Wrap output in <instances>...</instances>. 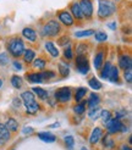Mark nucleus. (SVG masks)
Segmentation results:
<instances>
[{
	"mask_svg": "<svg viewBox=\"0 0 132 150\" xmlns=\"http://www.w3.org/2000/svg\"><path fill=\"white\" fill-rule=\"evenodd\" d=\"M98 17L100 20H104L110 17L116 11V5L114 1L110 0H98Z\"/></svg>",
	"mask_w": 132,
	"mask_h": 150,
	"instance_id": "obj_1",
	"label": "nucleus"
},
{
	"mask_svg": "<svg viewBox=\"0 0 132 150\" xmlns=\"http://www.w3.org/2000/svg\"><path fill=\"white\" fill-rule=\"evenodd\" d=\"M7 49H9L10 55L13 57H20L25 51V43L21 38L18 37H15V38H11L9 42H7Z\"/></svg>",
	"mask_w": 132,
	"mask_h": 150,
	"instance_id": "obj_2",
	"label": "nucleus"
},
{
	"mask_svg": "<svg viewBox=\"0 0 132 150\" xmlns=\"http://www.w3.org/2000/svg\"><path fill=\"white\" fill-rule=\"evenodd\" d=\"M60 32H61V26L55 20H49L42 28V35L56 37Z\"/></svg>",
	"mask_w": 132,
	"mask_h": 150,
	"instance_id": "obj_3",
	"label": "nucleus"
},
{
	"mask_svg": "<svg viewBox=\"0 0 132 150\" xmlns=\"http://www.w3.org/2000/svg\"><path fill=\"white\" fill-rule=\"evenodd\" d=\"M81 12H82L83 18L91 20L93 16V3L92 0H79L78 1Z\"/></svg>",
	"mask_w": 132,
	"mask_h": 150,
	"instance_id": "obj_4",
	"label": "nucleus"
},
{
	"mask_svg": "<svg viewBox=\"0 0 132 150\" xmlns=\"http://www.w3.org/2000/svg\"><path fill=\"white\" fill-rule=\"evenodd\" d=\"M71 96H72V92H71V88H69V87H61V88H59L57 91L55 92V99H56V101L61 103V104L70 101Z\"/></svg>",
	"mask_w": 132,
	"mask_h": 150,
	"instance_id": "obj_5",
	"label": "nucleus"
},
{
	"mask_svg": "<svg viewBox=\"0 0 132 150\" xmlns=\"http://www.w3.org/2000/svg\"><path fill=\"white\" fill-rule=\"evenodd\" d=\"M76 69L79 73L87 74L89 72V62H88V57L84 55H77L76 57Z\"/></svg>",
	"mask_w": 132,
	"mask_h": 150,
	"instance_id": "obj_6",
	"label": "nucleus"
},
{
	"mask_svg": "<svg viewBox=\"0 0 132 150\" xmlns=\"http://www.w3.org/2000/svg\"><path fill=\"white\" fill-rule=\"evenodd\" d=\"M57 17L59 20H60V22L64 25V26H67V27H71L73 26V23H75V20H73L72 15L67 11V10H61L57 12Z\"/></svg>",
	"mask_w": 132,
	"mask_h": 150,
	"instance_id": "obj_7",
	"label": "nucleus"
},
{
	"mask_svg": "<svg viewBox=\"0 0 132 150\" xmlns=\"http://www.w3.org/2000/svg\"><path fill=\"white\" fill-rule=\"evenodd\" d=\"M122 125L123 123L120 121L119 118H111L108 123H105L106 128H108V134H115L117 132H120Z\"/></svg>",
	"mask_w": 132,
	"mask_h": 150,
	"instance_id": "obj_8",
	"label": "nucleus"
},
{
	"mask_svg": "<svg viewBox=\"0 0 132 150\" xmlns=\"http://www.w3.org/2000/svg\"><path fill=\"white\" fill-rule=\"evenodd\" d=\"M21 99H22V103L25 104V106H29V105L35 103V95L31 91H26L21 94Z\"/></svg>",
	"mask_w": 132,
	"mask_h": 150,
	"instance_id": "obj_9",
	"label": "nucleus"
},
{
	"mask_svg": "<svg viewBox=\"0 0 132 150\" xmlns=\"http://www.w3.org/2000/svg\"><path fill=\"white\" fill-rule=\"evenodd\" d=\"M119 67L120 69H122L123 71L125 70H128L132 67V59L130 55H126V54H123L119 57Z\"/></svg>",
	"mask_w": 132,
	"mask_h": 150,
	"instance_id": "obj_10",
	"label": "nucleus"
},
{
	"mask_svg": "<svg viewBox=\"0 0 132 150\" xmlns=\"http://www.w3.org/2000/svg\"><path fill=\"white\" fill-rule=\"evenodd\" d=\"M22 35H23V38H26L27 40L34 43L37 40V32L32 27H26L22 29Z\"/></svg>",
	"mask_w": 132,
	"mask_h": 150,
	"instance_id": "obj_11",
	"label": "nucleus"
},
{
	"mask_svg": "<svg viewBox=\"0 0 132 150\" xmlns=\"http://www.w3.org/2000/svg\"><path fill=\"white\" fill-rule=\"evenodd\" d=\"M101 134H103V131L100 127H95V128L92 131V134L89 137V144L91 145H95L100 140L101 138Z\"/></svg>",
	"mask_w": 132,
	"mask_h": 150,
	"instance_id": "obj_12",
	"label": "nucleus"
},
{
	"mask_svg": "<svg viewBox=\"0 0 132 150\" xmlns=\"http://www.w3.org/2000/svg\"><path fill=\"white\" fill-rule=\"evenodd\" d=\"M44 47H45V50L49 52V55H50L51 57H57L59 54H60V52H59V50H57V48L55 47L54 42L47 40L45 44H44Z\"/></svg>",
	"mask_w": 132,
	"mask_h": 150,
	"instance_id": "obj_13",
	"label": "nucleus"
},
{
	"mask_svg": "<svg viewBox=\"0 0 132 150\" xmlns=\"http://www.w3.org/2000/svg\"><path fill=\"white\" fill-rule=\"evenodd\" d=\"M70 13L72 15V17L76 18V20H82L83 18L82 12H81V9H79V5H78L77 1L71 4V6H70Z\"/></svg>",
	"mask_w": 132,
	"mask_h": 150,
	"instance_id": "obj_14",
	"label": "nucleus"
},
{
	"mask_svg": "<svg viewBox=\"0 0 132 150\" xmlns=\"http://www.w3.org/2000/svg\"><path fill=\"white\" fill-rule=\"evenodd\" d=\"M26 79L29 82V83H43V79L40 77L39 72H32V73H26Z\"/></svg>",
	"mask_w": 132,
	"mask_h": 150,
	"instance_id": "obj_15",
	"label": "nucleus"
},
{
	"mask_svg": "<svg viewBox=\"0 0 132 150\" xmlns=\"http://www.w3.org/2000/svg\"><path fill=\"white\" fill-rule=\"evenodd\" d=\"M99 103H100L99 95L95 94V93H91L89 94V98H88V100H87V106H88V109H92V108L98 106Z\"/></svg>",
	"mask_w": 132,
	"mask_h": 150,
	"instance_id": "obj_16",
	"label": "nucleus"
},
{
	"mask_svg": "<svg viewBox=\"0 0 132 150\" xmlns=\"http://www.w3.org/2000/svg\"><path fill=\"white\" fill-rule=\"evenodd\" d=\"M38 138L40 140H43L44 143H54L56 140V137L54 136L53 133L50 132H42V133H38Z\"/></svg>",
	"mask_w": 132,
	"mask_h": 150,
	"instance_id": "obj_17",
	"label": "nucleus"
},
{
	"mask_svg": "<svg viewBox=\"0 0 132 150\" xmlns=\"http://www.w3.org/2000/svg\"><path fill=\"white\" fill-rule=\"evenodd\" d=\"M111 66H113V64L110 62V61H106V62L103 64L101 69H100V77H101L103 79H108L109 73H110V70H111Z\"/></svg>",
	"mask_w": 132,
	"mask_h": 150,
	"instance_id": "obj_18",
	"label": "nucleus"
},
{
	"mask_svg": "<svg viewBox=\"0 0 132 150\" xmlns=\"http://www.w3.org/2000/svg\"><path fill=\"white\" fill-rule=\"evenodd\" d=\"M93 64H94L95 70H100L101 69L103 64H104V51H98L97 52V55H95V57H94Z\"/></svg>",
	"mask_w": 132,
	"mask_h": 150,
	"instance_id": "obj_19",
	"label": "nucleus"
},
{
	"mask_svg": "<svg viewBox=\"0 0 132 150\" xmlns=\"http://www.w3.org/2000/svg\"><path fill=\"white\" fill-rule=\"evenodd\" d=\"M10 138H11L10 131L6 128V126L4 123L0 122V139H1L3 142H7Z\"/></svg>",
	"mask_w": 132,
	"mask_h": 150,
	"instance_id": "obj_20",
	"label": "nucleus"
},
{
	"mask_svg": "<svg viewBox=\"0 0 132 150\" xmlns=\"http://www.w3.org/2000/svg\"><path fill=\"white\" fill-rule=\"evenodd\" d=\"M32 92H33L34 95H38V98H40L42 100H47V99L49 98V93H48L47 91H44V89L40 88V87H34V88H32Z\"/></svg>",
	"mask_w": 132,
	"mask_h": 150,
	"instance_id": "obj_21",
	"label": "nucleus"
},
{
	"mask_svg": "<svg viewBox=\"0 0 132 150\" xmlns=\"http://www.w3.org/2000/svg\"><path fill=\"white\" fill-rule=\"evenodd\" d=\"M23 61L27 62V64H31L33 60L35 59V51L32 50V49H25L23 51Z\"/></svg>",
	"mask_w": 132,
	"mask_h": 150,
	"instance_id": "obj_22",
	"label": "nucleus"
},
{
	"mask_svg": "<svg viewBox=\"0 0 132 150\" xmlns=\"http://www.w3.org/2000/svg\"><path fill=\"white\" fill-rule=\"evenodd\" d=\"M5 126H6V128L9 129L10 132H17L18 131V122L15 118H12V117L7 118Z\"/></svg>",
	"mask_w": 132,
	"mask_h": 150,
	"instance_id": "obj_23",
	"label": "nucleus"
},
{
	"mask_svg": "<svg viewBox=\"0 0 132 150\" xmlns=\"http://www.w3.org/2000/svg\"><path fill=\"white\" fill-rule=\"evenodd\" d=\"M108 79L111 82V83H116V82H119V67L111 66V70H110Z\"/></svg>",
	"mask_w": 132,
	"mask_h": 150,
	"instance_id": "obj_24",
	"label": "nucleus"
},
{
	"mask_svg": "<svg viewBox=\"0 0 132 150\" xmlns=\"http://www.w3.org/2000/svg\"><path fill=\"white\" fill-rule=\"evenodd\" d=\"M86 105H87V100H81L79 103H77V105L73 106V112L76 115H82L86 111Z\"/></svg>",
	"mask_w": 132,
	"mask_h": 150,
	"instance_id": "obj_25",
	"label": "nucleus"
},
{
	"mask_svg": "<svg viewBox=\"0 0 132 150\" xmlns=\"http://www.w3.org/2000/svg\"><path fill=\"white\" fill-rule=\"evenodd\" d=\"M88 117H89L92 121H97V120L100 117V109L98 106L88 109Z\"/></svg>",
	"mask_w": 132,
	"mask_h": 150,
	"instance_id": "obj_26",
	"label": "nucleus"
},
{
	"mask_svg": "<svg viewBox=\"0 0 132 150\" xmlns=\"http://www.w3.org/2000/svg\"><path fill=\"white\" fill-rule=\"evenodd\" d=\"M10 82H11V86L16 89H20L22 87V84H23V79H22V77L17 76V74H13L10 79Z\"/></svg>",
	"mask_w": 132,
	"mask_h": 150,
	"instance_id": "obj_27",
	"label": "nucleus"
},
{
	"mask_svg": "<svg viewBox=\"0 0 132 150\" xmlns=\"http://www.w3.org/2000/svg\"><path fill=\"white\" fill-rule=\"evenodd\" d=\"M87 92H88V91H87L86 88H83V87L77 88V89H76V92H75V100H76V103H79L81 100H82L84 96H86Z\"/></svg>",
	"mask_w": 132,
	"mask_h": 150,
	"instance_id": "obj_28",
	"label": "nucleus"
},
{
	"mask_svg": "<svg viewBox=\"0 0 132 150\" xmlns=\"http://www.w3.org/2000/svg\"><path fill=\"white\" fill-rule=\"evenodd\" d=\"M88 84L93 89V91H99V89L103 88V84L99 79H97V77H92L89 81H88Z\"/></svg>",
	"mask_w": 132,
	"mask_h": 150,
	"instance_id": "obj_29",
	"label": "nucleus"
},
{
	"mask_svg": "<svg viewBox=\"0 0 132 150\" xmlns=\"http://www.w3.org/2000/svg\"><path fill=\"white\" fill-rule=\"evenodd\" d=\"M59 73H60V76L61 77H69V74H70V69H69V66L67 64H65V62H60L59 64Z\"/></svg>",
	"mask_w": 132,
	"mask_h": 150,
	"instance_id": "obj_30",
	"label": "nucleus"
},
{
	"mask_svg": "<svg viewBox=\"0 0 132 150\" xmlns=\"http://www.w3.org/2000/svg\"><path fill=\"white\" fill-rule=\"evenodd\" d=\"M32 62H33V67H34V69H38V70H43L44 67H45V65H47L45 59H43V57L34 59Z\"/></svg>",
	"mask_w": 132,
	"mask_h": 150,
	"instance_id": "obj_31",
	"label": "nucleus"
},
{
	"mask_svg": "<svg viewBox=\"0 0 132 150\" xmlns=\"http://www.w3.org/2000/svg\"><path fill=\"white\" fill-rule=\"evenodd\" d=\"M95 33L94 29H84V31H78L75 33L76 38H84V37H91Z\"/></svg>",
	"mask_w": 132,
	"mask_h": 150,
	"instance_id": "obj_32",
	"label": "nucleus"
},
{
	"mask_svg": "<svg viewBox=\"0 0 132 150\" xmlns=\"http://www.w3.org/2000/svg\"><path fill=\"white\" fill-rule=\"evenodd\" d=\"M26 110H27V114H29V115H35L37 112L40 110V105L35 101L34 104L29 105V106H26Z\"/></svg>",
	"mask_w": 132,
	"mask_h": 150,
	"instance_id": "obj_33",
	"label": "nucleus"
},
{
	"mask_svg": "<svg viewBox=\"0 0 132 150\" xmlns=\"http://www.w3.org/2000/svg\"><path fill=\"white\" fill-rule=\"evenodd\" d=\"M39 73H40V77H42V79H43V83L55 77V72H54V71H42V72H39Z\"/></svg>",
	"mask_w": 132,
	"mask_h": 150,
	"instance_id": "obj_34",
	"label": "nucleus"
},
{
	"mask_svg": "<svg viewBox=\"0 0 132 150\" xmlns=\"http://www.w3.org/2000/svg\"><path fill=\"white\" fill-rule=\"evenodd\" d=\"M100 117L103 120V122L108 123L110 120L113 118V115H111V112H110L109 110H100Z\"/></svg>",
	"mask_w": 132,
	"mask_h": 150,
	"instance_id": "obj_35",
	"label": "nucleus"
},
{
	"mask_svg": "<svg viewBox=\"0 0 132 150\" xmlns=\"http://www.w3.org/2000/svg\"><path fill=\"white\" fill-rule=\"evenodd\" d=\"M10 62V55L9 52H0V66H6L7 64Z\"/></svg>",
	"mask_w": 132,
	"mask_h": 150,
	"instance_id": "obj_36",
	"label": "nucleus"
},
{
	"mask_svg": "<svg viewBox=\"0 0 132 150\" xmlns=\"http://www.w3.org/2000/svg\"><path fill=\"white\" fill-rule=\"evenodd\" d=\"M94 38H95V40H97V42L103 43V42H106L108 40V34L105 32L99 31V32H95L94 33Z\"/></svg>",
	"mask_w": 132,
	"mask_h": 150,
	"instance_id": "obj_37",
	"label": "nucleus"
},
{
	"mask_svg": "<svg viewBox=\"0 0 132 150\" xmlns=\"http://www.w3.org/2000/svg\"><path fill=\"white\" fill-rule=\"evenodd\" d=\"M88 50V47L86 43H79L78 45L76 47V54L77 55H84L86 56V52Z\"/></svg>",
	"mask_w": 132,
	"mask_h": 150,
	"instance_id": "obj_38",
	"label": "nucleus"
},
{
	"mask_svg": "<svg viewBox=\"0 0 132 150\" xmlns=\"http://www.w3.org/2000/svg\"><path fill=\"white\" fill-rule=\"evenodd\" d=\"M103 145L106 146V148H113L114 146V140L110 139L109 134H106V136L103 137Z\"/></svg>",
	"mask_w": 132,
	"mask_h": 150,
	"instance_id": "obj_39",
	"label": "nucleus"
},
{
	"mask_svg": "<svg viewBox=\"0 0 132 150\" xmlns=\"http://www.w3.org/2000/svg\"><path fill=\"white\" fill-rule=\"evenodd\" d=\"M65 144H66V146H67V149H72L73 148V144H75V140H73V137L72 136H66L65 137Z\"/></svg>",
	"mask_w": 132,
	"mask_h": 150,
	"instance_id": "obj_40",
	"label": "nucleus"
},
{
	"mask_svg": "<svg viewBox=\"0 0 132 150\" xmlns=\"http://www.w3.org/2000/svg\"><path fill=\"white\" fill-rule=\"evenodd\" d=\"M69 43H70V37H67V35H62L60 38H57V44L60 47H65L66 44H69Z\"/></svg>",
	"mask_w": 132,
	"mask_h": 150,
	"instance_id": "obj_41",
	"label": "nucleus"
},
{
	"mask_svg": "<svg viewBox=\"0 0 132 150\" xmlns=\"http://www.w3.org/2000/svg\"><path fill=\"white\" fill-rule=\"evenodd\" d=\"M64 56H65V59H67V60H71V59H72L73 54H72L71 45H67V47L65 48V50H64Z\"/></svg>",
	"mask_w": 132,
	"mask_h": 150,
	"instance_id": "obj_42",
	"label": "nucleus"
},
{
	"mask_svg": "<svg viewBox=\"0 0 132 150\" xmlns=\"http://www.w3.org/2000/svg\"><path fill=\"white\" fill-rule=\"evenodd\" d=\"M123 78H125V81H126L127 83H131L132 82V71H131V69L123 71Z\"/></svg>",
	"mask_w": 132,
	"mask_h": 150,
	"instance_id": "obj_43",
	"label": "nucleus"
},
{
	"mask_svg": "<svg viewBox=\"0 0 132 150\" xmlns=\"http://www.w3.org/2000/svg\"><path fill=\"white\" fill-rule=\"evenodd\" d=\"M127 115V111H125V110H120V111H116V114H115V118H122Z\"/></svg>",
	"mask_w": 132,
	"mask_h": 150,
	"instance_id": "obj_44",
	"label": "nucleus"
},
{
	"mask_svg": "<svg viewBox=\"0 0 132 150\" xmlns=\"http://www.w3.org/2000/svg\"><path fill=\"white\" fill-rule=\"evenodd\" d=\"M12 66H13L15 70H22V65H21L20 61H17V60H15V61L12 62Z\"/></svg>",
	"mask_w": 132,
	"mask_h": 150,
	"instance_id": "obj_45",
	"label": "nucleus"
},
{
	"mask_svg": "<svg viewBox=\"0 0 132 150\" xmlns=\"http://www.w3.org/2000/svg\"><path fill=\"white\" fill-rule=\"evenodd\" d=\"M21 105H22L21 99H18V98H15V99H13V106H15V108L17 109V108H20V106H21Z\"/></svg>",
	"mask_w": 132,
	"mask_h": 150,
	"instance_id": "obj_46",
	"label": "nucleus"
},
{
	"mask_svg": "<svg viewBox=\"0 0 132 150\" xmlns=\"http://www.w3.org/2000/svg\"><path fill=\"white\" fill-rule=\"evenodd\" d=\"M23 134H31V133H33V128L32 127H23Z\"/></svg>",
	"mask_w": 132,
	"mask_h": 150,
	"instance_id": "obj_47",
	"label": "nucleus"
},
{
	"mask_svg": "<svg viewBox=\"0 0 132 150\" xmlns=\"http://www.w3.org/2000/svg\"><path fill=\"white\" fill-rule=\"evenodd\" d=\"M108 27H109L110 29H116L117 25H116V22H110V23H108Z\"/></svg>",
	"mask_w": 132,
	"mask_h": 150,
	"instance_id": "obj_48",
	"label": "nucleus"
},
{
	"mask_svg": "<svg viewBox=\"0 0 132 150\" xmlns=\"http://www.w3.org/2000/svg\"><path fill=\"white\" fill-rule=\"evenodd\" d=\"M121 150H132V149H131V148H130L128 145H126V144H123V145L121 146Z\"/></svg>",
	"mask_w": 132,
	"mask_h": 150,
	"instance_id": "obj_49",
	"label": "nucleus"
},
{
	"mask_svg": "<svg viewBox=\"0 0 132 150\" xmlns=\"http://www.w3.org/2000/svg\"><path fill=\"white\" fill-rule=\"evenodd\" d=\"M1 87H3V79L0 78V88H1Z\"/></svg>",
	"mask_w": 132,
	"mask_h": 150,
	"instance_id": "obj_50",
	"label": "nucleus"
},
{
	"mask_svg": "<svg viewBox=\"0 0 132 150\" xmlns=\"http://www.w3.org/2000/svg\"><path fill=\"white\" fill-rule=\"evenodd\" d=\"M82 150H88V149L87 148H82Z\"/></svg>",
	"mask_w": 132,
	"mask_h": 150,
	"instance_id": "obj_51",
	"label": "nucleus"
},
{
	"mask_svg": "<svg viewBox=\"0 0 132 150\" xmlns=\"http://www.w3.org/2000/svg\"><path fill=\"white\" fill-rule=\"evenodd\" d=\"M11 150H13V149H11Z\"/></svg>",
	"mask_w": 132,
	"mask_h": 150,
	"instance_id": "obj_52",
	"label": "nucleus"
}]
</instances>
